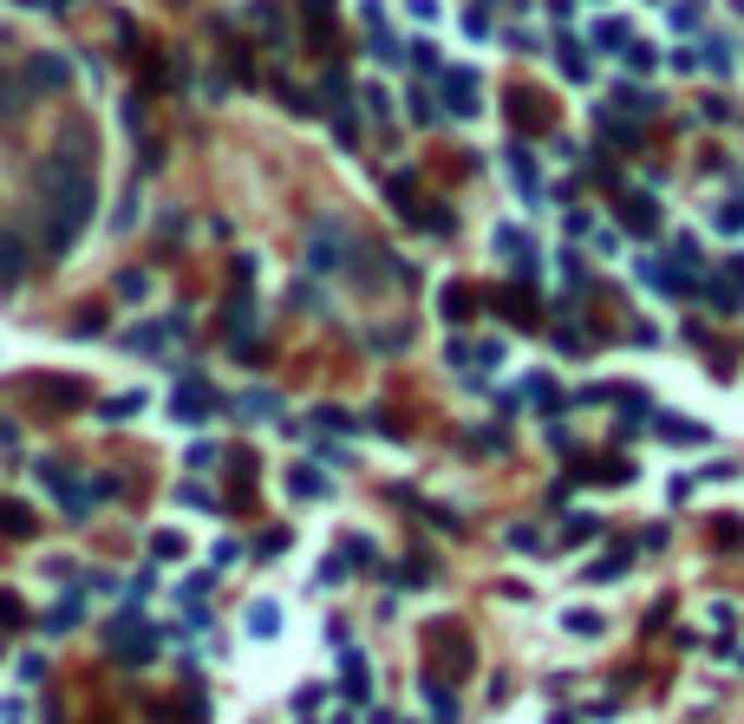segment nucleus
<instances>
[{"instance_id":"1","label":"nucleus","mask_w":744,"mask_h":724,"mask_svg":"<svg viewBox=\"0 0 744 724\" xmlns=\"http://www.w3.org/2000/svg\"><path fill=\"white\" fill-rule=\"evenodd\" d=\"M39 189H46V255H65V248L78 242V229L92 222V209H98L92 163L46 157V170H39Z\"/></svg>"},{"instance_id":"2","label":"nucleus","mask_w":744,"mask_h":724,"mask_svg":"<svg viewBox=\"0 0 744 724\" xmlns=\"http://www.w3.org/2000/svg\"><path fill=\"white\" fill-rule=\"evenodd\" d=\"M65 85H72V65H65L59 52H33V59H26V91H33V98L65 91Z\"/></svg>"},{"instance_id":"3","label":"nucleus","mask_w":744,"mask_h":724,"mask_svg":"<svg viewBox=\"0 0 744 724\" xmlns=\"http://www.w3.org/2000/svg\"><path fill=\"white\" fill-rule=\"evenodd\" d=\"M444 111L451 118H477V72L471 65H451L444 72Z\"/></svg>"},{"instance_id":"4","label":"nucleus","mask_w":744,"mask_h":724,"mask_svg":"<svg viewBox=\"0 0 744 724\" xmlns=\"http://www.w3.org/2000/svg\"><path fill=\"white\" fill-rule=\"evenodd\" d=\"M307 255H314V268L327 274V268H340V261H346V235H333V222H320V229H314V242H307Z\"/></svg>"},{"instance_id":"5","label":"nucleus","mask_w":744,"mask_h":724,"mask_svg":"<svg viewBox=\"0 0 744 724\" xmlns=\"http://www.w3.org/2000/svg\"><path fill=\"white\" fill-rule=\"evenodd\" d=\"M621 222H627L634 235H660V203H654V196H627V203H621Z\"/></svg>"},{"instance_id":"6","label":"nucleus","mask_w":744,"mask_h":724,"mask_svg":"<svg viewBox=\"0 0 744 724\" xmlns=\"http://www.w3.org/2000/svg\"><path fill=\"white\" fill-rule=\"evenodd\" d=\"M20 274H26V242L13 229H0V287H13Z\"/></svg>"},{"instance_id":"7","label":"nucleus","mask_w":744,"mask_h":724,"mask_svg":"<svg viewBox=\"0 0 744 724\" xmlns=\"http://www.w3.org/2000/svg\"><path fill=\"white\" fill-rule=\"evenodd\" d=\"M52 157H72V163H92V131H85V124H65V131H59V144H52Z\"/></svg>"},{"instance_id":"8","label":"nucleus","mask_w":744,"mask_h":724,"mask_svg":"<svg viewBox=\"0 0 744 724\" xmlns=\"http://www.w3.org/2000/svg\"><path fill=\"white\" fill-rule=\"evenodd\" d=\"M33 105V91H26V78H13V72H0V118H20Z\"/></svg>"},{"instance_id":"9","label":"nucleus","mask_w":744,"mask_h":724,"mask_svg":"<svg viewBox=\"0 0 744 724\" xmlns=\"http://www.w3.org/2000/svg\"><path fill=\"white\" fill-rule=\"evenodd\" d=\"M0 529H7V536H33V510L13 503V496H0Z\"/></svg>"},{"instance_id":"10","label":"nucleus","mask_w":744,"mask_h":724,"mask_svg":"<svg viewBox=\"0 0 744 724\" xmlns=\"http://www.w3.org/2000/svg\"><path fill=\"white\" fill-rule=\"evenodd\" d=\"M595 46H608V52H627V20H601V26H595Z\"/></svg>"},{"instance_id":"11","label":"nucleus","mask_w":744,"mask_h":724,"mask_svg":"<svg viewBox=\"0 0 744 724\" xmlns=\"http://www.w3.org/2000/svg\"><path fill=\"white\" fill-rule=\"evenodd\" d=\"M425 692H431V719L458 724V699H451V686H425Z\"/></svg>"},{"instance_id":"12","label":"nucleus","mask_w":744,"mask_h":724,"mask_svg":"<svg viewBox=\"0 0 744 724\" xmlns=\"http://www.w3.org/2000/svg\"><path fill=\"white\" fill-rule=\"evenodd\" d=\"M523 385H529V398H536V405H562V392H556V379H549V372H529Z\"/></svg>"},{"instance_id":"13","label":"nucleus","mask_w":744,"mask_h":724,"mask_svg":"<svg viewBox=\"0 0 744 724\" xmlns=\"http://www.w3.org/2000/svg\"><path fill=\"white\" fill-rule=\"evenodd\" d=\"M346 692H353V705H366V666H359V653H346Z\"/></svg>"},{"instance_id":"14","label":"nucleus","mask_w":744,"mask_h":724,"mask_svg":"<svg viewBox=\"0 0 744 724\" xmlns=\"http://www.w3.org/2000/svg\"><path fill=\"white\" fill-rule=\"evenodd\" d=\"M288 483H294V496H327V483H320V477H314V470H294V477H288Z\"/></svg>"},{"instance_id":"15","label":"nucleus","mask_w":744,"mask_h":724,"mask_svg":"<svg viewBox=\"0 0 744 724\" xmlns=\"http://www.w3.org/2000/svg\"><path fill=\"white\" fill-rule=\"evenodd\" d=\"M157 555H163V562H176V555H183V536H176V529H163V536H157Z\"/></svg>"},{"instance_id":"16","label":"nucleus","mask_w":744,"mask_h":724,"mask_svg":"<svg viewBox=\"0 0 744 724\" xmlns=\"http://www.w3.org/2000/svg\"><path fill=\"white\" fill-rule=\"evenodd\" d=\"M248 627H255V634H275V627H281V614H275V608H255V614H248Z\"/></svg>"},{"instance_id":"17","label":"nucleus","mask_w":744,"mask_h":724,"mask_svg":"<svg viewBox=\"0 0 744 724\" xmlns=\"http://www.w3.org/2000/svg\"><path fill=\"white\" fill-rule=\"evenodd\" d=\"M20 621H26V614H20V601H13V594L0 588V627H20Z\"/></svg>"},{"instance_id":"18","label":"nucleus","mask_w":744,"mask_h":724,"mask_svg":"<svg viewBox=\"0 0 744 724\" xmlns=\"http://www.w3.org/2000/svg\"><path fill=\"white\" fill-rule=\"evenodd\" d=\"M118 294L124 300H144V274H118Z\"/></svg>"},{"instance_id":"19","label":"nucleus","mask_w":744,"mask_h":724,"mask_svg":"<svg viewBox=\"0 0 744 724\" xmlns=\"http://www.w3.org/2000/svg\"><path fill=\"white\" fill-rule=\"evenodd\" d=\"M510 549H523V555H536L542 542H536V529H510Z\"/></svg>"},{"instance_id":"20","label":"nucleus","mask_w":744,"mask_h":724,"mask_svg":"<svg viewBox=\"0 0 744 724\" xmlns=\"http://www.w3.org/2000/svg\"><path fill=\"white\" fill-rule=\"evenodd\" d=\"M569 634H601V614H569Z\"/></svg>"},{"instance_id":"21","label":"nucleus","mask_w":744,"mask_h":724,"mask_svg":"<svg viewBox=\"0 0 744 724\" xmlns=\"http://www.w3.org/2000/svg\"><path fill=\"white\" fill-rule=\"evenodd\" d=\"M307 7H314V13H327V0H307Z\"/></svg>"}]
</instances>
